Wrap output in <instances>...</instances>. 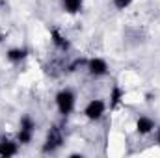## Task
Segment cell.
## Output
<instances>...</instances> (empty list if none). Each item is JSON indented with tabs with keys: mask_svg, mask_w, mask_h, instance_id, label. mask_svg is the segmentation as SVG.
Returning <instances> with one entry per match:
<instances>
[{
	"mask_svg": "<svg viewBox=\"0 0 160 158\" xmlns=\"http://www.w3.org/2000/svg\"><path fill=\"white\" fill-rule=\"evenodd\" d=\"M77 102H78V97L71 87H62L54 95V108L62 117L73 116V112L77 110Z\"/></svg>",
	"mask_w": 160,
	"mask_h": 158,
	"instance_id": "cell-1",
	"label": "cell"
},
{
	"mask_svg": "<svg viewBox=\"0 0 160 158\" xmlns=\"http://www.w3.org/2000/svg\"><path fill=\"white\" fill-rule=\"evenodd\" d=\"M36 132H38V121H36V117L30 116V114L21 116L17 132H15L17 141H19L21 145H30V143H34Z\"/></svg>",
	"mask_w": 160,
	"mask_h": 158,
	"instance_id": "cell-2",
	"label": "cell"
},
{
	"mask_svg": "<svg viewBox=\"0 0 160 158\" xmlns=\"http://www.w3.org/2000/svg\"><path fill=\"white\" fill-rule=\"evenodd\" d=\"M106 112H108V101H104L102 97H91L84 104V108H82V116L89 123L102 121L104 116H106Z\"/></svg>",
	"mask_w": 160,
	"mask_h": 158,
	"instance_id": "cell-3",
	"label": "cell"
},
{
	"mask_svg": "<svg viewBox=\"0 0 160 158\" xmlns=\"http://www.w3.org/2000/svg\"><path fill=\"white\" fill-rule=\"evenodd\" d=\"M65 143V134L63 128L60 125H50L47 134H45V141H43V153H56L58 149H62Z\"/></svg>",
	"mask_w": 160,
	"mask_h": 158,
	"instance_id": "cell-4",
	"label": "cell"
},
{
	"mask_svg": "<svg viewBox=\"0 0 160 158\" xmlns=\"http://www.w3.org/2000/svg\"><path fill=\"white\" fill-rule=\"evenodd\" d=\"M86 73L91 78H104L110 75V65L102 56H89L86 60Z\"/></svg>",
	"mask_w": 160,
	"mask_h": 158,
	"instance_id": "cell-5",
	"label": "cell"
},
{
	"mask_svg": "<svg viewBox=\"0 0 160 158\" xmlns=\"http://www.w3.org/2000/svg\"><path fill=\"white\" fill-rule=\"evenodd\" d=\"M157 128V121L151 117V116H138L134 121V132L140 136V138H147V136H153Z\"/></svg>",
	"mask_w": 160,
	"mask_h": 158,
	"instance_id": "cell-6",
	"label": "cell"
},
{
	"mask_svg": "<svg viewBox=\"0 0 160 158\" xmlns=\"http://www.w3.org/2000/svg\"><path fill=\"white\" fill-rule=\"evenodd\" d=\"M21 143L17 141L15 136H2L0 138V156L4 158H9V156H15L21 153Z\"/></svg>",
	"mask_w": 160,
	"mask_h": 158,
	"instance_id": "cell-7",
	"label": "cell"
},
{
	"mask_svg": "<svg viewBox=\"0 0 160 158\" xmlns=\"http://www.w3.org/2000/svg\"><path fill=\"white\" fill-rule=\"evenodd\" d=\"M50 41H52L54 48L60 50V52H69V48H71V39L60 28H52L50 30Z\"/></svg>",
	"mask_w": 160,
	"mask_h": 158,
	"instance_id": "cell-8",
	"label": "cell"
},
{
	"mask_svg": "<svg viewBox=\"0 0 160 158\" xmlns=\"http://www.w3.org/2000/svg\"><path fill=\"white\" fill-rule=\"evenodd\" d=\"M28 56H30V50H28L26 47H21V45H17V47H9V48L6 50V60H8L9 63H13V65L22 63Z\"/></svg>",
	"mask_w": 160,
	"mask_h": 158,
	"instance_id": "cell-9",
	"label": "cell"
},
{
	"mask_svg": "<svg viewBox=\"0 0 160 158\" xmlns=\"http://www.w3.org/2000/svg\"><path fill=\"white\" fill-rule=\"evenodd\" d=\"M123 102H125V89L116 84V86L110 89V93H108V108L116 110V108H119Z\"/></svg>",
	"mask_w": 160,
	"mask_h": 158,
	"instance_id": "cell-10",
	"label": "cell"
},
{
	"mask_svg": "<svg viewBox=\"0 0 160 158\" xmlns=\"http://www.w3.org/2000/svg\"><path fill=\"white\" fill-rule=\"evenodd\" d=\"M60 4L67 15H78L84 9V0H60Z\"/></svg>",
	"mask_w": 160,
	"mask_h": 158,
	"instance_id": "cell-11",
	"label": "cell"
},
{
	"mask_svg": "<svg viewBox=\"0 0 160 158\" xmlns=\"http://www.w3.org/2000/svg\"><path fill=\"white\" fill-rule=\"evenodd\" d=\"M132 4H134V0H112V7L116 11H127Z\"/></svg>",
	"mask_w": 160,
	"mask_h": 158,
	"instance_id": "cell-12",
	"label": "cell"
},
{
	"mask_svg": "<svg viewBox=\"0 0 160 158\" xmlns=\"http://www.w3.org/2000/svg\"><path fill=\"white\" fill-rule=\"evenodd\" d=\"M153 140H155V145L160 147V125H157V128H155V132H153Z\"/></svg>",
	"mask_w": 160,
	"mask_h": 158,
	"instance_id": "cell-13",
	"label": "cell"
}]
</instances>
